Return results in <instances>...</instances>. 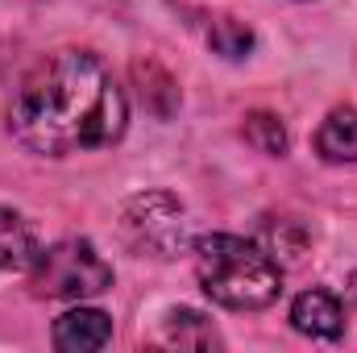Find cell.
I'll list each match as a JSON object with an SVG mask.
<instances>
[{"label":"cell","instance_id":"cell-7","mask_svg":"<svg viewBox=\"0 0 357 353\" xmlns=\"http://www.w3.org/2000/svg\"><path fill=\"white\" fill-rule=\"evenodd\" d=\"M112 341V320L96 308H75L54 320V345L59 350H104Z\"/></svg>","mask_w":357,"mask_h":353},{"label":"cell","instance_id":"cell-9","mask_svg":"<svg viewBox=\"0 0 357 353\" xmlns=\"http://www.w3.org/2000/svg\"><path fill=\"white\" fill-rule=\"evenodd\" d=\"M133 80L142 84V88H137V91H142V104H146L154 117H162V121H167V117L178 108L175 80H171L158 63H150V59H146V63H133Z\"/></svg>","mask_w":357,"mask_h":353},{"label":"cell","instance_id":"cell-10","mask_svg":"<svg viewBox=\"0 0 357 353\" xmlns=\"http://www.w3.org/2000/svg\"><path fill=\"white\" fill-rule=\"evenodd\" d=\"M162 341H167V345H178V350H212L220 337H216V329L208 324V316H199V312H191V308H178V312L167 316Z\"/></svg>","mask_w":357,"mask_h":353},{"label":"cell","instance_id":"cell-1","mask_svg":"<svg viewBox=\"0 0 357 353\" xmlns=\"http://www.w3.org/2000/svg\"><path fill=\"white\" fill-rule=\"evenodd\" d=\"M125 96L108 67L84 50H59L38 63L13 96L8 121L33 154H79L112 146L125 133Z\"/></svg>","mask_w":357,"mask_h":353},{"label":"cell","instance_id":"cell-3","mask_svg":"<svg viewBox=\"0 0 357 353\" xmlns=\"http://www.w3.org/2000/svg\"><path fill=\"white\" fill-rule=\"evenodd\" d=\"M33 291L46 299H91L112 287V266L96 254L91 241H59L33 262Z\"/></svg>","mask_w":357,"mask_h":353},{"label":"cell","instance_id":"cell-2","mask_svg":"<svg viewBox=\"0 0 357 353\" xmlns=\"http://www.w3.org/2000/svg\"><path fill=\"white\" fill-rule=\"evenodd\" d=\"M195 274L208 299L233 312H258L282 291L278 258L233 233H212L195 241Z\"/></svg>","mask_w":357,"mask_h":353},{"label":"cell","instance_id":"cell-12","mask_svg":"<svg viewBox=\"0 0 357 353\" xmlns=\"http://www.w3.org/2000/svg\"><path fill=\"white\" fill-rule=\"evenodd\" d=\"M208 42H212V50H216V54H225V59H241V54L254 46V33H250L241 21L225 17V21H216V25H212Z\"/></svg>","mask_w":357,"mask_h":353},{"label":"cell","instance_id":"cell-8","mask_svg":"<svg viewBox=\"0 0 357 353\" xmlns=\"http://www.w3.org/2000/svg\"><path fill=\"white\" fill-rule=\"evenodd\" d=\"M316 150L328 163H357V108H333L316 133Z\"/></svg>","mask_w":357,"mask_h":353},{"label":"cell","instance_id":"cell-11","mask_svg":"<svg viewBox=\"0 0 357 353\" xmlns=\"http://www.w3.org/2000/svg\"><path fill=\"white\" fill-rule=\"evenodd\" d=\"M245 142H250L258 154H282V150H287L282 121L270 117V112H250V117H245Z\"/></svg>","mask_w":357,"mask_h":353},{"label":"cell","instance_id":"cell-4","mask_svg":"<svg viewBox=\"0 0 357 353\" xmlns=\"http://www.w3.org/2000/svg\"><path fill=\"white\" fill-rule=\"evenodd\" d=\"M121 229L129 237L133 250L142 254H154V258H175L187 250V237H191V225H187V212L175 195L167 191H146V195H133L125 204V216H121Z\"/></svg>","mask_w":357,"mask_h":353},{"label":"cell","instance_id":"cell-6","mask_svg":"<svg viewBox=\"0 0 357 353\" xmlns=\"http://www.w3.org/2000/svg\"><path fill=\"white\" fill-rule=\"evenodd\" d=\"M42 258V241H38V229L13 212V208H0V270H13V274H25L33 270V262Z\"/></svg>","mask_w":357,"mask_h":353},{"label":"cell","instance_id":"cell-13","mask_svg":"<svg viewBox=\"0 0 357 353\" xmlns=\"http://www.w3.org/2000/svg\"><path fill=\"white\" fill-rule=\"evenodd\" d=\"M354 299H357V274H354Z\"/></svg>","mask_w":357,"mask_h":353},{"label":"cell","instance_id":"cell-5","mask_svg":"<svg viewBox=\"0 0 357 353\" xmlns=\"http://www.w3.org/2000/svg\"><path fill=\"white\" fill-rule=\"evenodd\" d=\"M291 324H295L299 333H307V337L333 341V337H341V329H345L341 299H337L333 291H324V287H312V291H303V295L291 303Z\"/></svg>","mask_w":357,"mask_h":353}]
</instances>
